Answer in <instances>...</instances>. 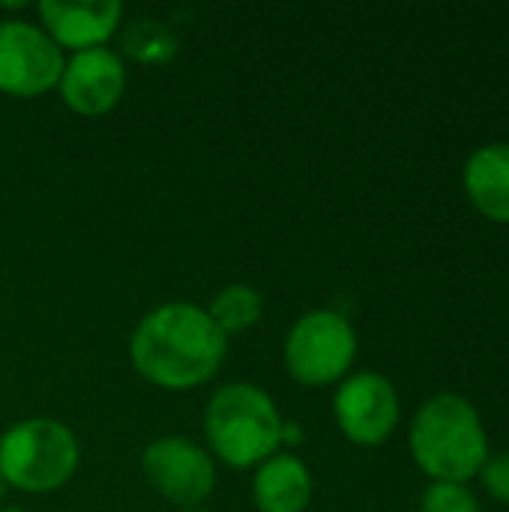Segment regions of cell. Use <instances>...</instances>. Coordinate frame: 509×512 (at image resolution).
Listing matches in <instances>:
<instances>
[{
    "label": "cell",
    "mask_w": 509,
    "mask_h": 512,
    "mask_svg": "<svg viewBox=\"0 0 509 512\" xmlns=\"http://www.w3.org/2000/svg\"><path fill=\"white\" fill-rule=\"evenodd\" d=\"M417 468L432 483L468 486L486 465L489 438L477 408L459 393H438L420 405L408 435Z\"/></svg>",
    "instance_id": "obj_2"
},
{
    "label": "cell",
    "mask_w": 509,
    "mask_h": 512,
    "mask_svg": "<svg viewBox=\"0 0 509 512\" xmlns=\"http://www.w3.org/2000/svg\"><path fill=\"white\" fill-rule=\"evenodd\" d=\"M66 54L54 39L24 18L0 21V93L12 99H39L57 90Z\"/></svg>",
    "instance_id": "obj_6"
},
{
    "label": "cell",
    "mask_w": 509,
    "mask_h": 512,
    "mask_svg": "<svg viewBox=\"0 0 509 512\" xmlns=\"http://www.w3.org/2000/svg\"><path fill=\"white\" fill-rule=\"evenodd\" d=\"M315 495L312 471L294 453H276L255 468L252 501L258 512H306Z\"/></svg>",
    "instance_id": "obj_11"
},
{
    "label": "cell",
    "mask_w": 509,
    "mask_h": 512,
    "mask_svg": "<svg viewBox=\"0 0 509 512\" xmlns=\"http://www.w3.org/2000/svg\"><path fill=\"white\" fill-rule=\"evenodd\" d=\"M207 453L234 468H258L285 444V420L273 396L249 381L219 387L204 411Z\"/></svg>",
    "instance_id": "obj_3"
},
{
    "label": "cell",
    "mask_w": 509,
    "mask_h": 512,
    "mask_svg": "<svg viewBox=\"0 0 509 512\" xmlns=\"http://www.w3.org/2000/svg\"><path fill=\"white\" fill-rule=\"evenodd\" d=\"M399 393L390 378L378 372H357L339 381L333 396V417L339 432L357 447H381L399 426Z\"/></svg>",
    "instance_id": "obj_8"
},
{
    "label": "cell",
    "mask_w": 509,
    "mask_h": 512,
    "mask_svg": "<svg viewBox=\"0 0 509 512\" xmlns=\"http://www.w3.org/2000/svg\"><path fill=\"white\" fill-rule=\"evenodd\" d=\"M282 360L303 387H330L348 378L357 360V333L336 309H312L285 336Z\"/></svg>",
    "instance_id": "obj_5"
},
{
    "label": "cell",
    "mask_w": 509,
    "mask_h": 512,
    "mask_svg": "<svg viewBox=\"0 0 509 512\" xmlns=\"http://www.w3.org/2000/svg\"><path fill=\"white\" fill-rule=\"evenodd\" d=\"M120 48L129 60L144 63V66H165L177 57V33L171 30L168 21L156 15H141L132 18L129 24L120 27Z\"/></svg>",
    "instance_id": "obj_13"
},
{
    "label": "cell",
    "mask_w": 509,
    "mask_h": 512,
    "mask_svg": "<svg viewBox=\"0 0 509 512\" xmlns=\"http://www.w3.org/2000/svg\"><path fill=\"white\" fill-rule=\"evenodd\" d=\"M462 186L480 216L509 225V144H486L474 150L465 162Z\"/></svg>",
    "instance_id": "obj_12"
},
{
    "label": "cell",
    "mask_w": 509,
    "mask_h": 512,
    "mask_svg": "<svg viewBox=\"0 0 509 512\" xmlns=\"http://www.w3.org/2000/svg\"><path fill=\"white\" fill-rule=\"evenodd\" d=\"M36 12L39 27L54 39V45L72 54L108 48L123 27L120 0H42Z\"/></svg>",
    "instance_id": "obj_10"
},
{
    "label": "cell",
    "mask_w": 509,
    "mask_h": 512,
    "mask_svg": "<svg viewBox=\"0 0 509 512\" xmlns=\"http://www.w3.org/2000/svg\"><path fill=\"white\" fill-rule=\"evenodd\" d=\"M477 477H480L483 489L489 492V498H495L498 504L509 507V453L489 456Z\"/></svg>",
    "instance_id": "obj_16"
},
{
    "label": "cell",
    "mask_w": 509,
    "mask_h": 512,
    "mask_svg": "<svg viewBox=\"0 0 509 512\" xmlns=\"http://www.w3.org/2000/svg\"><path fill=\"white\" fill-rule=\"evenodd\" d=\"M57 90L63 105L78 117H102L114 111L126 93L123 57L111 48L69 54Z\"/></svg>",
    "instance_id": "obj_9"
},
{
    "label": "cell",
    "mask_w": 509,
    "mask_h": 512,
    "mask_svg": "<svg viewBox=\"0 0 509 512\" xmlns=\"http://www.w3.org/2000/svg\"><path fill=\"white\" fill-rule=\"evenodd\" d=\"M261 312H264V297L258 294V288L246 282L225 285L207 306V315L216 321V327L225 336L252 330L261 321Z\"/></svg>",
    "instance_id": "obj_14"
},
{
    "label": "cell",
    "mask_w": 509,
    "mask_h": 512,
    "mask_svg": "<svg viewBox=\"0 0 509 512\" xmlns=\"http://www.w3.org/2000/svg\"><path fill=\"white\" fill-rule=\"evenodd\" d=\"M81 465L75 432L51 417H27L0 432V477L6 489L48 495L63 489Z\"/></svg>",
    "instance_id": "obj_4"
},
{
    "label": "cell",
    "mask_w": 509,
    "mask_h": 512,
    "mask_svg": "<svg viewBox=\"0 0 509 512\" xmlns=\"http://www.w3.org/2000/svg\"><path fill=\"white\" fill-rule=\"evenodd\" d=\"M6 492H9V489H6V483H3V477H0V510H3V498H6Z\"/></svg>",
    "instance_id": "obj_17"
},
{
    "label": "cell",
    "mask_w": 509,
    "mask_h": 512,
    "mask_svg": "<svg viewBox=\"0 0 509 512\" xmlns=\"http://www.w3.org/2000/svg\"><path fill=\"white\" fill-rule=\"evenodd\" d=\"M228 357V336L216 327L204 306L171 300L150 309L129 339L135 372L171 393L210 384Z\"/></svg>",
    "instance_id": "obj_1"
},
{
    "label": "cell",
    "mask_w": 509,
    "mask_h": 512,
    "mask_svg": "<svg viewBox=\"0 0 509 512\" xmlns=\"http://www.w3.org/2000/svg\"><path fill=\"white\" fill-rule=\"evenodd\" d=\"M141 474L159 498L180 507H201L216 489V459L180 435L150 441L141 453Z\"/></svg>",
    "instance_id": "obj_7"
},
{
    "label": "cell",
    "mask_w": 509,
    "mask_h": 512,
    "mask_svg": "<svg viewBox=\"0 0 509 512\" xmlns=\"http://www.w3.org/2000/svg\"><path fill=\"white\" fill-rule=\"evenodd\" d=\"M0 512H27V510H18V507H3Z\"/></svg>",
    "instance_id": "obj_18"
},
{
    "label": "cell",
    "mask_w": 509,
    "mask_h": 512,
    "mask_svg": "<svg viewBox=\"0 0 509 512\" xmlns=\"http://www.w3.org/2000/svg\"><path fill=\"white\" fill-rule=\"evenodd\" d=\"M420 512H480V504L468 486L432 483L420 498Z\"/></svg>",
    "instance_id": "obj_15"
}]
</instances>
